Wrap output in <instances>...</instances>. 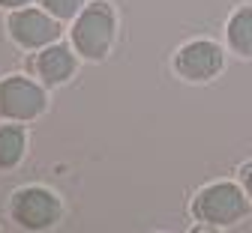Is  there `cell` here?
I'll return each mask as SVG.
<instances>
[{
	"mask_svg": "<svg viewBox=\"0 0 252 233\" xmlns=\"http://www.w3.org/2000/svg\"><path fill=\"white\" fill-rule=\"evenodd\" d=\"M114 39V12L105 0H93L78 12V21L72 27V42L78 54L87 60H102Z\"/></svg>",
	"mask_w": 252,
	"mask_h": 233,
	"instance_id": "1",
	"label": "cell"
},
{
	"mask_svg": "<svg viewBox=\"0 0 252 233\" xmlns=\"http://www.w3.org/2000/svg\"><path fill=\"white\" fill-rule=\"evenodd\" d=\"M192 212L198 221H207V224H234L249 212V204L237 185L216 182V185H207L204 191H198Z\"/></svg>",
	"mask_w": 252,
	"mask_h": 233,
	"instance_id": "2",
	"label": "cell"
},
{
	"mask_svg": "<svg viewBox=\"0 0 252 233\" xmlns=\"http://www.w3.org/2000/svg\"><path fill=\"white\" fill-rule=\"evenodd\" d=\"M45 111V93L30 78L12 75L0 81V114L9 120H33Z\"/></svg>",
	"mask_w": 252,
	"mask_h": 233,
	"instance_id": "3",
	"label": "cell"
},
{
	"mask_svg": "<svg viewBox=\"0 0 252 233\" xmlns=\"http://www.w3.org/2000/svg\"><path fill=\"white\" fill-rule=\"evenodd\" d=\"M12 218L21 227L42 230V227H51L60 218V204L45 188H21L12 197Z\"/></svg>",
	"mask_w": 252,
	"mask_h": 233,
	"instance_id": "4",
	"label": "cell"
},
{
	"mask_svg": "<svg viewBox=\"0 0 252 233\" xmlns=\"http://www.w3.org/2000/svg\"><path fill=\"white\" fill-rule=\"evenodd\" d=\"M9 36L21 48H45V45L57 42L60 27L51 15H45L39 9H18L9 15Z\"/></svg>",
	"mask_w": 252,
	"mask_h": 233,
	"instance_id": "5",
	"label": "cell"
},
{
	"mask_svg": "<svg viewBox=\"0 0 252 233\" xmlns=\"http://www.w3.org/2000/svg\"><path fill=\"white\" fill-rule=\"evenodd\" d=\"M174 69L186 81H207L222 69V48L216 42H207V39L189 42L180 48V54L174 60Z\"/></svg>",
	"mask_w": 252,
	"mask_h": 233,
	"instance_id": "6",
	"label": "cell"
},
{
	"mask_svg": "<svg viewBox=\"0 0 252 233\" xmlns=\"http://www.w3.org/2000/svg\"><path fill=\"white\" fill-rule=\"evenodd\" d=\"M36 72L45 84H63L75 72V57L66 45H45V51L36 57Z\"/></svg>",
	"mask_w": 252,
	"mask_h": 233,
	"instance_id": "7",
	"label": "cell"
},
{
	"mask_svg": "<svg viewBox=\"0 0 252 233\" xmlns=\"http://www.w3.org/2000/svg\"><path fill=\"white\" fill-rule=\"evenodd\" d=\"M228 45L243 57L252 54V6H243V9H237L231 15V21H228Z\"/></svg>",
	"mask_w": 252,
	"mask_h": 233,
	"instance_id": "8",
	"label": "cell"
},
{
	"mask_svg": "<svg viewBox=\"0 0 252 233\" xmlns=\"http://www.w3.org/2000/svg\"><path fill=\"white\" fill-rule=\"evenodd\" d=\"M24 155V131L18 126L0 129V171H9Z\"/></svg>",
	"mask_w": 252,
	"mask_h": 233,
	"instance_id": "9",
	"label": "cell"
},
{
	"mask_svg": "<svg viewBox=\"0 0 252 233\" xmlns=\"http://www.w3.org/2000/svg\"><path fill=\"white\" fill-rule=\"evenodd\" d=\"M42 6L54 15V18H72L84 9V0H42Z\"/></svg>",
	"mask_w": 252,
	"mask_h": 233,
	"instance_id": "10",
	"label": "cell"
},
{
	"mask_svg": "<svg viewBox=\"0 0 252 233\" xmlns=\"http://www.w3.org/2000/svg\"><path fill=\"white\" fill-rule=\"evenodd\" d=\"M240 177H243V185H246V194L252 197V161H249V164H243V171H240Z\"/></svg>",
	"mask_w": 252,
	"mask_h": 233,
	"instance_id": "11",
	"label": "cell"
},
{
	"mask_svg": "<svg viewBox=\"0 0 252 233\" xmlns=\"http://www.w3.org/2000/svg\"><path fill=\"white\" fill-rule=\"evenodd\" d=\"M24 3H27V0H0V6H9V9L12 6H24Z\"/></svg>",
	"mask_w": 252,
	"mask_h": 233,
	"instance_id": "12",
	"label": "cell"
}]
</instances>
